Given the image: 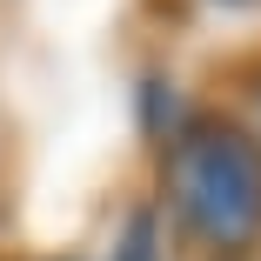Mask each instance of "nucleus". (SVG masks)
<instances>
[{
  "label": "nucleus",
  "mask_w": 261,
  "mask_h": 261,
  "mask_svg": "<svg viewBox=\"0 0 261 261\" xmlns=\"http://www.w3.org/2000/svg\"><path fill=\"white\" fill-rule=\"evenodd\" d=\"M168 207L194 248L207 254H248L261 241V141L241 121L188 114L168 141Z\"/></svg>",
  "instance_id": "1"
},
{
  "label": "nucleus",
  "mask_w": 261,
  "mask_h": 261,
  "mask_svg": "<svg viewBox=\"0 0 261 261\" xmlns=\"http://www.w3.org/2000/svg\"><path fill=\"white\" fill-rule=\"evenodd\" d=\"M141 121H147V134L174 141V134L188 127V108H181V94H174L168 81H147V87H141Z\"/></svg>",
  "instance_id": "2"
},
{
  "label": "nucleus",
  "mask_w": 261,
  "mask_h": 261,
  "mask_svg": "<svg viewBox=\"0 0 261 261\" xmlns=\"http://www.w3.org/2000/svg\"><path fill=\"white\" fill-rule=\"evenodd\" d=\"M114 261H161V228H154V215H147V207H134V215L121 221Z\"/></svg>",
  "instance_id": "3"
},
{
  "label": "nucleus",
  "mask_w": 261,
  "mask_h": 261,
  "mask_svg": "<svg viewBox=\"0 0 261 261\" xmlns=\"http://www.w3.org/2000/svg\"><path fill=\"white\" fill-rule=\"evenodd\" d=\"M248 114H254V141H261V74L248 81Z\"/></svg>",
  "instance_id": "4"
},
{
  "label": "nucleus",
  "mask_w": 261,
  "mask_h": 261,
  "mask_svg": "<svg viewBox=\"0 0 261 261\" xmlns=\"http://www.w3.org/2000/svg\"><path fill=\"white\" fill-rule=\"evenodd\" d=\"M215 7H248V0H215Z\"/></svg>",
  "instance_id": "5"
}]
</instances>
